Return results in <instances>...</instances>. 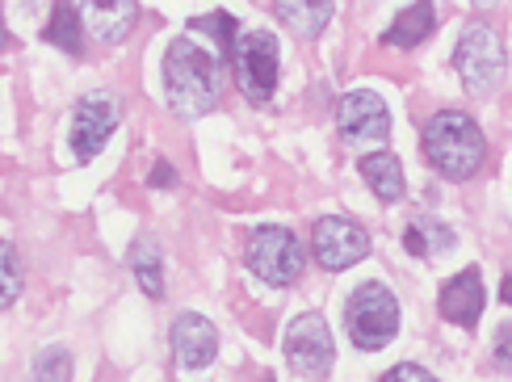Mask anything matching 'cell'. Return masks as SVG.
<instances>
[{
	"label": "cell",
	"instance_id": "cell-20",
	"mask_svg": "<svg viewBox=\"0 0 512 382\" xmlns=\"http://www.w3.org/2000/svg\"><path fill=\"white\" fill-rule=\"evenodd\" d=\"M189 30H198V34H210L219 42V55H236V30H240V21L236 13H227V9H215V13H202V17H189Z\"/></svg>",
	"mask_w": 512,
	"mask_h": 382
},
{
	"label": "cell",
	"instance_id": "cell-18",
	"mask_svg": "<svg viewBox=\"0 0 512 382\" xmlns=\"http://www.w3.org/2000/svg\"><path fill=\"white\" fill-rule=\"evenodd\" d=\"M84 34H89V26H84V13L76 5H55L47 30H42V38L68 55H84Z\"/></svg>",
	"mask_w": 512,
	"mask_h": 382
},
{
	"label": "cell",
	"instance_id": "cell-26",
	"mask_svg": "<svg viewBox=\"0 0 512 382\" xmlns=\"http://www.w3.org/2000/svg\"><path fill=\"white\" fill-rule=\"evenodd\" d=\"M500 299H504V307H512V273H504V282H500Z\"/></svg>",
	"mask_w": 512,
	"mask_h": 382
},
{
	"label": "cell",
	"instance_id": "cell-19",
	"mask_svg": "<svg viewBox=\"0 0 512 382\" xmlns=\"http://www.w3.org/2000/svg\"><path fill=\"white\" fill-rule=\"evenodd\" d=\"M332 13L336 9L328 5V0H277V17L303 38H315L332 21Z\"/></svg>",
	"mask_w": 512,
	"mask_h": 382
},
{
	"label": "cell",
	"instance_id": "cell-16",
	"mask_svg": "<svg viewBox=\"0 0 512 382\" xmlns=\"http://www.w3.org/2000/svg\"><path fill=\"white\" fill-rule=\"evenodd\" d=\"M126 261H131V273L135 282L143 286L147 299H160L164 294V257H160V244L152 236H139L126 252Z\"/></svg>",
	"mask_w": 512,
	"mask_h": 382
},
{
	"label": "cell",
	"instance_id": "cell-17",
	"mask_svg": "<svg viewBox=\"0 0 512 382\" xmlns=\"http://www.w3.org/2000/svg\"><path fill=\"white\" fill-rule=\"evenodd\" d=\"M433 26H437V9L420 0V5H408L391 21L387 34H382V42H387V47H416V42H424L433 34Z\"/></svg>",
	"mask_w": 512,
	"mask_h": 382
},
{
	"label": "cell",
	"instance_id": "cell-11",
	"mask_svg": "<svg viewBox=\"0 0 512 382\" xmlns=\"http://www.w3.org/2000/svg\"><path fill=\"white\" fill-rule=\"evenodd\" d=\"M173 357H177L181 374H202L219 357V332H215V324L202 320V315H194V311L177 315V324H173Z\"/></svg>",
	"mask_w": 512,
	"mask_h": 382
},
{
	"label": "cell",
	"instance_id": "cell-14",
	"mask_svg": "<svg viewBox=\"0 0 512 382\" xmlns=\"http://www.w3.org/2000/svg\"><path fill=\"white\" fill-rule=\"evenodd\" d=\"M361 177L378 194V202H399L403 189H408V177H403V164L391 152H370L361 160Z\"/></svg>",
	"mask_w": 512,
	"mask_h": 382
},
{
	"label": "cell",
	"instance_id": "cell-9",
	"mask_svg": "<svg viewBox=\"0 0 512 382\" xmlns=\"http://www.w3.org/2000/svg\"><path fill=\"white\" fill-rule=\"evenodd\" d=\"M122 122V105L114 93H84L72 110V152L76 160L101 156V147L110 143V135Z\"/></svg>",
	"mask_w": 512,
	"mask_h": 382
},
{
	"label": "cell",
	"instance_id": "cell-13",
	"mask_svg": "<svg viewBox=\"0 0 512 382\" xmlns=\"http://www.w3.org/2000/svg\"><path fill=\"white\" fill-rule=\"evenodd\" d=\"M80 13H84L89 34L101 38V42H122L139 21L135 0H89V5H80Z\"/></svg>",
	"mask_w": 512,
	"mask_h": 382
},
{
	"label": "cell",
	"instance_id": "cell-12",
	"mask_svg": "<svg viewBox=\"0 0 512 382\" xmlns=\"http://www.w3.org/2000/svg\"><path fill=\"white\" fill-rule=\"evenodd\" d=\"M441 315L458 328H475L483 315V278L479 269H462L458 278L441 286Z\"/></svg>",
	"mask_w": 512,
	"mask_h": 382
},
{
	"label": "cell",
	"instance_id": "cell-21",
	"mask_svg": "<svg viewBox=\"0 0 512 382\" xmlns=\"http://www.w3.org/2000/svg\"><path fill=\"white\" fill-rule=\"evenodd\" d=\"M30 382H72V353L63 345H51L34 357V374Z\"/></svg>",
	"mask_w": 512,
	"mask_h": 382
},
{
	"label": "cell",
	"instance_id": "cell-2",
	"mask_svg": "<svg viewBox=\"0 0 512 382\" xmlns=\"http://www.w3.org/2000/svg\"><path fill=\"white\" fill-rule=\"evenodd\" d=\"M424 160H429L441 177L450 181H466L475 177L483 160H487V139L479 131V122L462 110H441L424 122Z\"/></svg>",
	"mask_w": 512,
	"mask_h": 382
},
{
	"label": "cell",
	"instance_id": "cell-6",
	"mask_svg": "<svg viewBox=\"0 0 512 382\" xmlns=\"http://www.w3.org/2000/svg\"><path fill=\"white\" fill-rule=\"evenodd\" d=\"M231 68H236V84L252 105H269L277 93V68H282V51H277V38L269 30H248L236 42V55H231Z\"/></svg>",
	"mask_w": 512,
	"mask_h": 382
},
{
	"label": "cell",
	"instance_id": "cell-5",
	"mask_svg": "<svg viewBox=\"0 0 512 382\" xmlns=\"http://www.w3.org/2000/svg\"><path fill=\"white\" fill-rule=\"evenodd\" d=\"M244 265L269 286H294L307 265V252L290 227H256L244 248Z\"/></svg>",
	"mask_w": 512,
	"mask_h": 382
},
{
	"label": "cell",
	"instance_id": "cell-1",
	"mask_svg": "<svg viewBox=\"0 0 512 382\" xmlns=\"http://www.w3.org/2000/svg\"><path fill=\"white\" fill-rule=\"evenodd\" d=\"M164 97L177 118H202L219 105V55L194 38H173L164 51Z\"/></svg>",
	"mask_w": 512,
	"mask_h": 382
},
{
	"label": "cell",
	"instance_id": "cell-4",
	"mask_svg": "<svg viewBox=\"0 0 512 382\" xmlns=\"http://www.w3.org/2000/svg\"><path fill=\"white\" fill-rule=\"evenodd\" d=\"M454 68L466 93H475V97L496 93V84L504 80V68H508L504 38L487 21H471L454 47Z\"/></svg>",
	"mask_w": 512,
	"mask_h": 382
},
{
	"label": "cell",
	"instance_id": "cell-8",
	"mask_svg": "<svg viewBox=\"0 0 512 382\" xmlns=\"http://www.w3.org/2000/svg\"><path fill=\"white\" fill-rule=\"evenodd\" d=\"M311 248H315V261L336 273L370 257V236L349 215H324L311 227Z\"/></svg>",
	"mask_w": 512,
	"mask_h": 382
},
{
	"label": "cell",
	"instance_id": "cell-3",
	"mask_svg": "<svg viewBox=\"0 0 512 382\" xmlns=\"http://www.w3.org/2000/svg\"><path fill=\"white\" fill-rule=\"evenodd\" d=\"M345 332L361 353H378L399 332V299L382 282H361L345 303Z\"/></svg>",
	"mask_w": 512,
	"mask_h": 382
},
{
	"label": "cell",
	"instance_id": "cell-22",
	"mask_svg": "<svg viewBox=\"0 0 512 382\" xmlns=\"http://www.w3.org/2000/svg\"><path fill=\"white\" fill-rule=\"evenodd\" d=\"M0 261H5V290H0V303L13 307L17 294H21V257H17L13 240H5V248H0Z\"/></svg>",
	"mask_w": 512,
	"mask_h": 382
},
{
	"label": "cell",
	"instance_id": "cell-25",
	"mask_svg": "<svg viewBox=\"0 0 512 382\" xmlns=\"http://www.w3.org/2000/svg\"><path fill=\"white\" fill-rule=\"evenodd\" d=\"M147 185H156V189H164V185H177V168L160 160V164L152 168V177H147Z\"/></svg>",
	"mask_w": 512,
	"mask_h": 382
},
{
	"label": "cell",
	"instance_id": "cell-24",
	"mask_svg": "<svg viewBox=\"0 0 512 382\" xmlns=\"http://www.w3.org/2000/svg\"><path fill=\"white\" fill-rule=\"evenodd\" d=\"M382 382H437V378L416 362H399V366H391L387 374H382Z\"/></svg>",
	"mask_w": 512,
	"mask_h": 382
},
{
	"label": "cell",
	"instance_id": "cell-23",
	"mask_svg": "<svg viewBox=\"0 0 512 382\" xmlns=\"http://www.w3.org/2000/svg\"><path fill=\"white\" fill-rule=\"evenodd\" d=\"M492 362L496 370L512 374V324H500L496 328V345H492Z\"/></svg>",
	"mask_w": 512,
	"mask_h": 382
},
{
	"label": "cell",
	"instance_id": "cell-15",
	"mask_svg": "<svg viewBox=\"0 0 512 382\" xmlns=\"http://www.w3.org/2000/svg\"><path fill=\"white\" fill-rule=\"evenodd\" d=\"M454 231L437 223L433 215H420L416 223H408L403 231V248L412 252V257H445V252H454Z\"/></svg>",
	"mask_w": 512,
	"mask_h": 382
},
{
	"label": "cell",
	"instance_id": "cell-7",
	"mask_svg": "<svg viewBox=\"0 0 512 382\" xmlns=\"http://www.w3.org/2000/svg\"><path fill=\"white\" fill-rule=\"evenodd\" d=\"M286 362H290L294 374H307V378H324L332 370L336 345H332L328 320L319 311H303L286 328Z\"/></svg>",
	"mask_w": 512,
	"mask_h": 382
},
{
	"label": "cell",
	"instance_id": "cell-10",
	"mask_svg": "<svg viewBox=\"0 0 512 382\" xmlns=\"http://www.w3.org/2000/svg\"><path fill=\"white\" fill-rule=\"evenodd\" d=\"M336 126H340V135H345V143H353V147L382 143L391 135V110L378 93L353 89L336 101Z\"/></svg>",
	"mask_w": 512,
	"mask_h": 382
}]
</instances>
